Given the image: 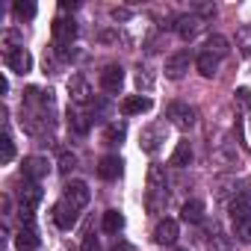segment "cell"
<instances>
[{"mask_svg":"<svg viewBox=\"0 0 251 251\" xmlns=\"http://www.w3.org/2000/svg\"><path fill=\"white\" fill-rule=\"evenodd\" d=\"M169 180H166V169L163 166H151L148 172V210L151 213H160L166 210V201H169Z\"/></svg>","mask_w":251,"mask_h":251,"instance_id":"obj_1","label":"cell"},{"mask_svg":"<svg viewBox=\"0 0 251 251\" xmlns=\"http://www.w3.org/2000/svg\"><path fill=\"white\" fill-rule=\"evenodd\" d=\"M166 118H169V124H175L177 130H189V127H195V118H198V112H195L189 103H180V100H175V103H169V109H166Z\"/></svg>","mask_w":251,"mask_h":251,"instance_id":"obj_2","label":"cell"},{"mask_svg":"<svg viewBox=\"0 0 251 251\" xmlns=\"http://www.w3.org/2000/svg\"><path fill=\"white\" fill-rule=\"evenodd\" d=\"M6 68L15 71V74H27V71L33 68V56H30V50L21 48V45L6 48Z\"/></svg>","mask_w":251,"mask_h":251,"instance_id":"obj_3","label":"cell"},{"mask_svg":"<svg viewBox=\"0 0 251 251\" xmlns=\"http://www.w3.org/2000/svg\"><path fill=\"white\" fill-rule=\"evenodd\" d=\"M242 216H251V183L236 186L230 198V219H242Z\"/></svg>","mask_w":251,"mask_h":251,"instance_id":"obj_4","label":"cell"},{"mask_svg":"<svg viewBox=\"0 0 251 251\" xmlns=\"http://www.w3.org/2000/svg\"><path fill=\"white\" fill-rule=\"evenodd\" d=\"M121 86H124V71H121V65H103V71H100V89H103L106 95H118Z\"/></svg>","mask_w":251,"mask_h":251,"instance_id":"obj_5","label":"cell"},{"mask_svg":"<svg viewBox=\"0 0 251 251\" xmlns=\"http://www.w3.org/2000/svg\"><path fill=\"white\" fill-rule=\"evenodd\" d=\"M201 27H204V18H198V15H180L177 21H175V30H177V36L183 39V42H192L198 33H201Z\"/></svg>","mask_w":251,"mask_h":251,"instance_id":"obj_6","label":"cell"},{"mask_svg":"<svg viewBox=\"0 0 251 251\" xmlns=\"http://www.w3.org/2000/svg\"><path fill=\"white\" fill-rule=\"evenodd\" d=\"M163 139H166V124H151V127H145V130H142V136H139V145H142V151H148V154H157Z\"/></svg>","mask_w":251,"mask_h":251,"instance_id":"obj_7","label":"cell"},{"mask_svg":"<svg viewBox=\"0 0 251 251\" xmlns=\"http://www.w3.org/2000/svg\"><path fill=\"white\" fill-rule=\"evenodd\" d=\"M89 198H92V192H89V186H86L83 180H71V183L65 186V198H62V201H68L71 207H77V210H83V207L89 204Z\"/></svg>","mask_w":251,"mask_h":251,"instance_id":"obj_8","label":"cell"},{"mask_svg":"<svg viewBox=\"0 0 251 251\" xmlns=\"http://www.w3.org/2000/svg\"><path fill=\"white\" fill-rule=\"evenodd\" d=\"M177 236H180V227H177L175 219H160V222H157V227H154V239H157V245H175Z\"/></svg>","mask_w":251,"mask_h":251,"instance_id":"obj_9","label":"cell"},{"mask_svg":"<svg viewBox=\"0 0 251 251\" xmlns=\"http://www.w3.org/2000/svg\"><path fill=\"white\" fill-rule=\"evenodd\" d=\"M74 39H77V24L68 21V18H56V21H53V42H56L59 48H68Z\"/></svg>","mask_w":251,"mask_h":251,"instance_id":"obj_10","label":"cell"},{"mask_svg":"<svg viewBox=\"0 0 251 251\" xmlns=\"http://www.w3.org/2000/svg\"><path fill=\"white\" fill-rule=\"evenodd\" d=\"M68 92H71V100H74L77 106H86V103L92 100V86L86 83L83 74H74V77L68 80Z\"/></svg>","mask_w":251,"mask_h":251,"instance_id":"obj_11","label":"cell"},{"mask_svg":"<svg viewBox=\"0 0 251 251\" xmlns=\"http://www.w3.org/2000/svg\"><path fill=\"white\" fill-rule=\"evenodd\" d=\"M189 53L186 50H177V53H172L169 59H166V77H172V80H180L186 71H189Z\"/></svg>","mask_w":251,"mask_h":251,"instance_id":"obj_12","label":"cell"},{"mask_svg":"<svg viewBox=\"0 0 251 251\" xmlns=\"http://www.w3.org/2000/svg\"><path fill=\"white\" fill-rule=\"evenodd\" d=\"M48 172H50V163L45 157H27L24 160V180L39 183L42 177H48Z\"/></svg>","mask_w":251,"mask_h":251,"instance_id":"obj_13","label":"cell"},{"mask_svg":"<svg viewBox=\"0 0 251 251\" xmlns=\"http://www.w3.org/2000/svg\"><path fill=\"white\" fill-rule=\"evenodd\" d=\"M53 222H56L62 230H71V227L77 225V207H71L68 201H59V204L53 207Z\"/></svg>","mask_w":251,"mask_h":251,"instance_id":"obj_14","label":"cell"},{"mask_svg":"<svg viewBox=\"0 0 251 251\" xmlns=\"http://www.w3.org/2000/svg\"><path fill=\"white\" fill-rule=\"evenodd\" d=\"M18 201H21V207L33 210V207L42 201V186H39V183H33V180H24V183H21V189H18Z\"/></svg>","mask_w":251,"mask_h":251,"instance_id":"obj_15","label":"cell"},{"mask_svg":"<svg viewBox=\"0 0 251 251\" xmlns=\"http://www.w3.org/2000/svg\"><path fill=\"white\" fill-rule=\"evenodd\" d=\"M148 109H151V98H145V95H130V98L121 100V112L124 115H142Z\"/></svg>","mask_w":251,"mask_h":251,"instance_id":"obj_16","label":"cell"},{"mask_svg":"<svg viewBox=\"0 0 251 251\" xmlns=\"http://www.w3.org/2000/svg\"><path fill=\"white\" fill-rule=\"evenodd\" d=\"M15 248L18 251H36L39 248V233L33 225H24L18 233H15Z\"/></svg>","mask_w":251,"mask_h":251,"instance_id":"obj_17","label":"cell"},{"mask_svg":"<svg viewBox=\"0 0 251 251\" xmlns=\"http://www.w3.org/2000/svg\"><path fill=\"white\" fill-rule=\"evenodd\" d=\"M121 157H115V154H109V157H103L100 163H98V175L103 177V180H115L118 175H121Z\"/></svg>","mask_w":251,"mask_h":251,"instance_id":"obj_18","label":"cell"},{"mask_svg":"<svg viewBox=\"0 0 251 251\" xmlns=\"http://www.w3.org/2000/svg\"><path fill=\"white\" fill-rule=\"evenodd\" d=\"M68 127H71L77 136L89 133V127H92V115H86V112H80V109H68Z\"/></svg>","mask_w":251,"mask_h":251,"instance_id":"obj_19","label":"cell"},{"mask_svg":"<svg viewBox=\"0 0 251 251\" xmlns=\"http://www.w3.org/2000/svg\"><path fill=\"white\" fill-rule=\"evenodd\" d=\"M195 68H198V74L201 77H216V71H219V56H213V53H198V59H195Z\"/></svg>","mask_w":251,"mask_h":251,"instance_id":"obj_20","label":"cell"},{"mask_svg":"<svg viewBox=\"0 0 251 251\" xmlns=\"http://www.w3.org/2000/svg\"><path fill=\"white\" fill-rule=\"evenodd\" d=\"M180 219H183L186 225H198V222L204 219V204H201V201H195V198H192V201H186V204L180 207Z\"/></svg>","mask_w":251,"mask_h":251,"instance_id":"obj_21","label":"cell"},{"mask_svg":"<svg viewBox=\"0 0 251 251\" xmlns=\"http://www.w3.org/2000/svg\"><path fill=\"white\" fill-rule=\"evenodd\" d=\"M227 50H230V42L225 39V36H219V33H213L210 39H207V53H213V56H227Z\"/></svg>","mask_w":251,"mask_h":251,"instance_id":"obj_22","label":"cell"},{"mask_svg":"<svg viewBox=\"0 0 251 251\" xmlns=\"http://www.w3.org/2000/svg\"><path fill=\"white\" fill-rule=\"evenodd\" d=\"M189 163H192V145H189V142H177V148H175V154H172V166L183 169V166H189Z\"/></svg>","mask_w":251,"mask_h":251,"instance_id":"obj_23","label":"cell"},{"mask_svg":"<svg viewBox=\"0 0 251 251\" xmlns=\"http://www.w3.org/2000/svg\"><path fill=\"white\" fill-rule=\"evenodd\" d=\"M121 227H124V216L118 210H106L103 213V230L106 233H118Z\"/></svg>","mask_w":251,"mask_h":251,"instance_id":"obj_24","label":"cell"},{"mask_svg":"<svg viewBox=\"0 0 251 251\" xmlns=\"http://www.w3.org/2000/svg\"><path fill=\"white\" fill-rule=\"evenodd\" d=\"M233 236H236L239 242H251V216L233 219Z\"/></svg>","mask_w":251,"mask_h":251,"instance_id":"obj_25","label":"cell"},{"mask_svg":"<svg viewBox=\"0 0 251 251\" xmlns=\"http://www.w3.org/2000/svg\"><path fill=\"white\" fill-rule=\"evenodd\" d=\"M124 133H127V127H124L121 121H112L109 127L103 130V142H106V145H115V142H121V139H124Z\"/></svg>","mask_w":251,"mask_h":251,"instance_id":"obj_26","label":"cell"},{"mask_svg":"<svg viewBox=\"0 0 251 251\" xmlns=\"http://www.w3.org/2000/svg\"><path fill=\"white\" fill-rule=\"evenodd\" d=\"M236 48H239L242 56H251V24L236 30Z\"/></svg>","mask_w":251,"mask_h":251,"instance_id":"obj_27","label":"cell"},{"mask_svg":"<svg viewBox=\"0 0 251 251\" xmlns=\"http://www.w3.org/2000/svg\"><path fill=\"white\" fill-rule=\"evenodd\" d=\"M0 145H3V157H0V163H12L15 160V142H12V136L9 133H3V139H0Z\"/></svg>","mask_w":251,"mask_h":251,"instance_id":"obj_28","label":"cell"},{"mask_svg":"<svg viewBox=\"0 0 251 251\" xmlns=\"http://www.w3.org/2000/svg\"><path fill=\"white\" fill-rule=\"evenodd\" d=\"M12 9H15V15H18V18H21V21H24V18H27V21H30V18H33V15H36V3H24V0H18V3H15V6H12Z\"/></svg>","mask_w":251,"mask_h":251,"instance_id":"obj_29","label":"cell"},{"mask_svg":"<svg viewBox=\"0 0 251 251\" xmlns=\"http://www.w3.org/2000/svg\"><path fill=\"white\" fill-rule=\"evenodd\" d=\"M74 169H77V157L68 154V151H62V154H59V172L68 175V172H74Z\"/></svg>","mask_w":251,"mask_h":251,"instance_id":"obj_30","label":"cell"},{"mask_svg":"<svg viewBox=\"0 0 251 251\" xmlns=\"http://www.w3.org/2000/svg\"><path fill=\"white\" fill-rule=\"evenodd\" d=\"M210 251H230V239L222 236V233H213L210 236Z\"/></svg>","mask_w":251,"mask_h":251,"instance_id":"obj_31","label":"cell"},{"mask_svg":"<svg viewBox=\"0 0 251 251\" xmlns=\"http://www.w3.org/2000/svg\"><path fill=\"white\" fill-rule=\"evenodd\" d=\"M192 15H198V18L207 21V18L216 15V6H213V3H195V6H192Z\"/></svg>","mask_w":251,"mask_h":251,"instance_id":"obj_32","label":"cell"},{"mask_svg":"<svg viewBox=\"0 0 251 251\" xmlns=\"http://www.w3.org/2000/svg\"><path fill=\"white\" fill-rule=\"evenodd\" d=\"M236 103H239L245 112H251V92H248V89H236Z\"/></svg>","mask_w":251,"mask_h":251,"instance_id":"obj_33","label":"cell"},{"mask_svg":"<svg viewBox=\"0 0 251 251\" xmlns=\"http://www.w3.org/2000/svg\"><path fill=\"white\" fill-rule=\"evenodd\" d=\"M136 86L145 89V92L151 89V74H148V68H139V71H136Z\"/></svg>","mask_w":251,"mask_h":251,"instance_id":"obj_34","label":"cell"},{"mask_svg":"<svg viewBox=\"0 0 251 251\" xmlns=\"http://www.w3.org/2000/svg\"><path fill=\"white\" fill-rule=\"evenodd\" d=\"M83 251H98V239H95L92 233L86 236V242H83Z\"/></svg>","mask_w":251,"mask_h":251,"instance_id":"obj_35","label":"cell"},{"mask_svg":"<svg viewBox=\"0 0 251 251\" xmlns=\"http://www.w3.org/2000/svg\"><path fill=\"white\" fill-rule=\"evenodd\" d=\"M112 18L115 21H127L130 18V9H112Z\"/></svg>","mask_w":251,"mask_h":251,"instance_id":"obj_36","label":"cell"},{"mask_svg":"<svg viewBox=\"0 0 251 251\" xmlns=\"http://www.w3.org/2000/svg\"><path fill=\"white\" fill-rule=\"evenodd\" d=\"M112 251H133V248H130V245H127V242H121V245H115V248H112Z\"/></svg>","mask_w":251,"mask_h":251,"instance_id":"obj_37","label":"cell"},{"mask_svg":"<svg viewBox=\"0 0 251 251\" xmlns=\"http://www.w3.org/2000/svg\"><path fill=\"white\" fill-rule=\"evenodd\" d=\"M177 251H183V248H177Z\"/></svg>","mask_w":251,"mask_h":251,"instance_id":"obj_38","label":"cell"}]
</instances>
